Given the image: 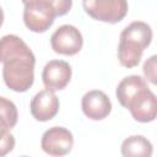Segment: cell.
<instances>
[{"label":"cell","mask_w":157,"mask_h":157,"mask_svg":"<svg viewBox=\"0 0 157 157\" xmlns=\"http://www.w3.org/2000/svg\"><path fill=\"white\" fill-rule=\"evenodd\" d=\"M0 63H4L2 77L15 92H26L34 81L36 58L29 47L15 34L0 38Z\"/></svg>","instance_id":"1"},{"label":"cell","mask_w":157,"mask_h":157,"mask_svg":"<svg viewBox=\"0 0 157 157\" xmlns=\"http://www.w3.org/2000/svg\"><path fill=\"white\" fill-rule=\"evenodd\" d=\"M152 40V29L150 25L142 21L131 22L126 26L119 37L118 59L120 65L131 69L137 66L144 50Z\"/></svg>","instance_id":"2"},{"label":"cell","mask_w":157,"mask_h":157,"mask_svg":"<svg viewBox=\"0 0 157 157\" xmlns=\"http://www.w3.org/2000/svg\"><path fill=\"white\" fill-rule=\"evenodd\" d=\"M23 22L26 27L36 33L48 31L56 17L55 7L47 0H29L23 4Z\"/></svg>","instance_id":"3"},{"label":"cell","mask_w":157,"mask_h":157,"mask_svg":"<svg viewBox=\"0 0 157 157\" xmlns=\"http://www.w3.org/2000/svg\"><path fill=\"white\" fill-rule=\"evenodd\" d=\"M82 6L88 16L108 23L121 21L129 10L126 0H82Z\"/></svg>","instance_id":"4"},{"label":"cell","mask_w":157,"mask_h":157,"mask_svg":"<svg viewBox=\"0 0 157 157\" xmlns=\"http://www.w3.org/2000/svg\"><path fill=\"white\" fill-rule=\"evenodd\" d=\"M17 108L15 103L0 97V157L11 152L15 147V137L10 132L17 124Z\"/></svg>","instance_id":"5"},{"label":"cell","mask_w":157,"mask_h":157,"mask_svg":"<svg viewBox=\"0 0 157 157\" xmlns=\"http://www.w3.org/2000/svg\"><path fill=\"white\" fill-rule=\"evenodd\" d=\"M52 49L63 55H75L83 45L81 32L72 25L60 26L50 37Z\"/></svg>","instance_id":"6"},{"label":"cell","mask_w":157,"mask_h":157,"mask_svg":"<svg viewBox=\"0 0 157 157\" xmlns=\"http://www.w3.org/2000/svg\"><path fill=\"white\" fill-rule=\"evenodd\" d=\"M42 150L50 156H65L71 152L74 136L63 126H53L44 131L40 141Z\"/></svg>","instance_id":"7"},{"label":"cell","mask_w":157,"mask_h":157,"mask_svg":"<svg viewBox=\"0 0 157 157\" xmlns=\"http://www.w3.org/2000/svg\"><path fill=\"white\" fill-rule=\"evenodd\" d=\"M71 74V66L65 60H50L43 69L42 80L45 88L50 91H60L70 82Z\"/></svg>","instance_id":"8"},{"label":"cell","mask_w":157,"mask_h":157,"mask_svg":"<svg viewBox=\"0 0 157 157\" xmlns=\"http://www.w3.org/2000/svg\"><path fill=\"white\" fill-rule=\"evenodd\" d=\"M81 108L88 119L102 120L109 115L112 110V102L103 91L92 90L83 94Z\"/></svg>","instance_id":"9"},{"label":"cell","mask_w":157,"mask_h":157,"mask_svg":"<svg viewBox=\"0 0 157 157\" xmlns=\"http://www.w3.org/2000/svg\"><path fill=\"white\" fill-rule=\"evenodd\" d=\"M31 114L38 121H48L59 112V99L54 91H39L31 101Z\"/></svg>","instance_id":"10"},{"label":"cell","mask_w":157,"mask_h":157,"mask_svg":"<svg viewBox=\"0 0 157 157\" xmlns=\"http://www.w3.org/2000/svg\"><path fill=\"white\" fill-rule=\"evenodd\" d=\"M132 118L139 123H150L157 115V101L155 93L146 88L128 108Z\"/></svg>","instance_id":"11"},{"label":"cell","mask_w":157,"mask_h":157,"mask_svg":"<svg viewBox=\"0 0 157 157\" xmlns=\"http://www.w3.org/2000/svg\"><path fill=\"white\" fill-rule=\"evenodd\" d=\"M148 88L147 82L139 75H130L124 77L117 86L115 94L119 103L124 108H129L130 104L146 90Z\"/></svg>","instance_id":"12"},{"label":"cell","mask_w":157,"mask_h":157,"mask_svg":"<svg viewBox=\"0 0 157 157\" xmlns=\"http://www.w3.org/2000/svg\"><path fill=\"white\" fill-rule=\"evenodd\" d=\"M121 155L125 157L130 156H142L150 157L152 155V144L142 135H132L125 139L121 144Z\"/></svg>","instance_id":"13"},{"label":"cell","mask_w":157,"mask_h":157,"mask_svg":"<svg viewBox=\"0 0 157 157\" xmlns=\"http://www.w3.org/2000/svg\"><path fill=\"white\" fill-rule=\"evenodd\" d=\"M144 74L150 82H152L153 85L156 83V55H152L145 61Z\"/></svg>","instance_id":"14"},{"label":"cell","mask_w":157,"mask_h":157,"mask_svg":"<svg viewBox=\"0 0 157 157\" xmlns=\"http://www.w3.org/2000/svg\"><path fill=\"white\" fill-rule=\"evenodd\" d=\"M26 1H28V0H22L23 4ZM49 1L54 5L56 16H64V15H66L71 10V6H72V0H49Z\"/></svg>","instance_id":"15"},{"label":"cell","mask_w":157,"mask_h":157,"mask_svg":"<svg viewBox=\"0 0 157 157\" xmlns=\"http://www.w3.org/2000/svg\"><path fill=\"white\" fill-rule=\"evenodd\" d=\"M2 22H4V11H2V9L0 7V27L2 26Z\"/></svg>","instance_id":"16"}]
</instances>
